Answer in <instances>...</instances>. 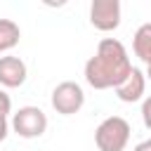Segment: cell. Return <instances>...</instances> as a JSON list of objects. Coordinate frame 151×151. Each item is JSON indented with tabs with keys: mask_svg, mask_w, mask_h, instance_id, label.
I'll list each match as a JSON object with an SVG mask.
<instances>
[{
	"mask_svg": "<svg viewBox=\"0 0 151 151\" xmlns=\"http://www.w3.org/2000/svg\"><path fill=\"white\" fill-rule=\"evenodd\" d=\"M12 130L24 139H35L47 130V116L38 106H21L12 116Z\"/></svg>",
	"mask_w": 151,
	"mask_h": 151,
	"instance_id": "3",
	"label": "cell"
},
{
	"mask_svg": "<svg viewBox=\"0 0 151 151\" xmlns=\"http://www.w3.org/2000/svg\"><path fill=\"white\" fill-rule=\"evenodd\" d=\"M90 24L97 31H116L120 26V2L118 0H94L90 5Z\"/></svg>",
	"mask_w": 151,
	"mask_h": 151,
	"instance_id": "5",
	"label": "cell"
},
{
	"mask_svg": "<svg viewBox=\"0 0 151 151\" xmlns=\"http://www.w3.org/2000/svg\"><path fill=\"white\" fill-rule=\"evenodd\" d=\"M12 111V99L5 90H0V120H7V113Z\"/></svg>",
	"mask_w": 151,
	"mask_h": 151,
	"instance_id": "10",
	"label": "cell"
},
{
	"mask_svg": "<svg viewBox=\"0 0 151 151\" xmlns=\"http://www.w3.org/2000/svg\"><path fill=\"white\" fill-rule=\"evenodd\" d=\"M142 120H144L146 130H151V94L142 101Z\"/></svg>",
	"mask_w": 151,
	"mask_h": 151,
	"instance_id": "11",
	"label": "cell"
},
{
	"mask_svg": "<svg viewBox=\"0 0 151 151\" xmlns=\"http://www.w3.org/2000/svg\"><path fill=\"white\" fill-rule=\"evenodd\" d=\"M26 64L19 57H0V85L5 87H21L26 80Z\"/></svg>",
	"mask_w": 151,
	"mask_h": 151,
	"instance_id": "7",
	"label": "cell"
},
{
	"mask_svg": "<svg viewBox=\"0 0 151 151\" xmlns=\"http://www.w3.org/2000/svg\"><path fill=\"white\" fill-rule=\"evenodd\" d=\"M7 132H9V125H7V120H0V142L7 137Z\"/></svg>",
	"mask_w": 151,
	"mask_h": 151,
	"instance_id": "13",
	"label": "cell"
},
{
	"mask_svg": "<svg viewBox=\"0 0 151 151\" xmlns=\"http://www.w3.org/2000/svg\"><path fill=\"white\" fill-rule=\"evenodd\" d=\"M85 104V92L78 83L64 80L52 90V109L61 116H73L83 109Z\"/></svg>",
	"mask_w": 151,
	"mask_h": 151,
	"instance_id": "4",
	"label": "cell"
},
{
	"mask_svg": "<svg viewBox=\"0 0 151 151\" xmlns=\"http://www.w3.org/2000/svg\"><path fill=\"white\" fill-rule=\"evenodd\" d=\"M144 76H146V80H151V64H146V73Z\"/></svg>",
	"mask_w": 151,
	"mask_h": 151,
	"instance_id": "14",
	"label": "cell"
},
{
	"mask_svg": "<svg viewBox=\"0 0 151 151\" xmlns=\"http://www.w3.org/2000/svg\"><path fill=\"white\" fill-rule=\"evenodd\" d=\"M144 90H146V76L137 66H132L130 76L116 87V97L125 104H132V101H139L144 97Z\"/></svg>",
	"mask_w": 151,
	"mask_h": 151,
	"instance_id": "6",
	"label": "cell"
},
{
	"mask_svg": "<svg viewBox=\"0 0 151 151\" xmlns=\"http://www.w3.org/2000/svg\"><path fill=\"white\" fill-rule=\"evenodd\" d=\"M21 31L12 19H0V52L12 50L14 45H19Z\"/></svg>",
	"mask_w": 151,
	"mask_h": 151,
	"instance_id": "9",
	"label": "cell"
},
{
	"mask_svg": "<svg viewBox=\"0 0 151 151\" xmlns=\"http://www.w3.org/2000/svg\"><path fill=\"white\" fill-rule=\"evenodd\" d=\"M132 71V61L127 57V50L116 38H104L97 45L94 57L85 64V80L94 90H116Z\"/></svg>",
	"mask_w": 151,
	"mask_h": 151,
	"instance_id": "1",
	"label": "cell"
},
{
	"mask_svg": "<svg viewBox=\"0 0 151 151\" xmlns=\"http://www.w3.org/2000/svg\"><path fill=\"white\" fill-rule=\"evenodd\" d=\"M134 151H151V139H144L134 146Z\"/></svg>",
	"mask_w": 151,
	"mask_h": 151,
	"instance_id": "12",
	"label": "cell"
},
{
	"mask_svg": "<svg viewBox=\"0 0 151 151\" xmlns=\"http://www.w3.org/2000/svg\"><path fill=\"white\" fill-rule=\"evenodd\" d=\"M127 142H130V123L123 116H109L94 130V144L99 151H123Z\"/></svg>",
	"mask_w": 151,
	"mask_h": 151,
	"instance_id": "2",
	"label": "cell"
},
{
	"mask_svg": "<svg viewBox=\"0 0 151 151\" xmlns=\"http://www.w3.org/2000/svg\"><path fill=\"white\" fill-rule=\"evenodd\" d=\"M132 50H134V54H137L144 64H151V21H149V24H142V26L134 31Z\"/></svg>",
	"mask_w": 151,
	"mask_h": 151,
	"instance_id": "8",
	"label": "cell"
}]
</instances>
